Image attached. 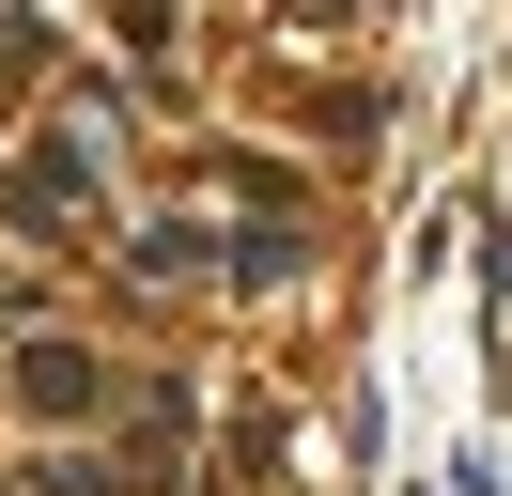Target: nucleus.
Returning a JSON list of instances; mask_svg holds the SVG:
<instances>
[{
	"label": "nucleus",
	"mask_w": 512,
	"mask_h": 496,
	"mask_svg": "<svg viewBox=\"0 0 512 496\" xmlns=\"http://www.w3.org/2000/svg\"><path fill=\"white\" fill-rule=\"evenodd\" d=\"M16 388H32L47 419H78V403H94V357H78V341H32V357H16Z\"/></svg>",
	"instance_id": "f257e3e1"
}]
</instances>
